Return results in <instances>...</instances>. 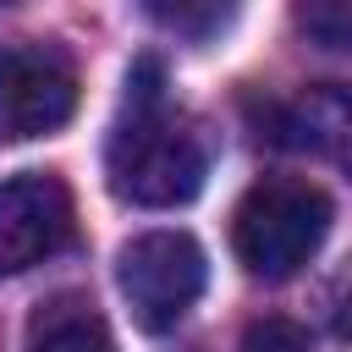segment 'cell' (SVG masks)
Here are the masks:
<instances>
[{
    "label": "cell",
    "instance_id": "obj_1",
    "mask_svg": "<svg viewBox=\"0 0 352 352\" xmlns=\"http://www.w3.org/2000/svg\"><path fill=\"white\" fill-rule=\"evenodd\" d=\"M104 176H110V192L138 209H176L204 192L209 148L198 126L182 110H170L165 72L154 55H143L126 72V110L110 132Z\"/></svg>",
    "mask_w": 352,
    "mask_h": 352
},
{
    "label": "cell",
    "instance_id": "obj_8",
    "mask_svg": "<svg viewBox=\"0 0 352 352\" xmlns=\"http://www.w3.org/2000/svg\"><path fill=\"white\" fill-rule=\"evenodd\" d=\"M297 28L324 50H352V0H308L297 6Z\"/></svg>",
    "mask_w": 352,
    "mask_h": 352
},
{
    "label": "cell",
    "instance_id": "obj_4",
    "mask_svg": "<svg viewBox=\"0 0 352 352\" xmlns=\"http://www.w3.org/2000/svg\"><path fill=\"white\" fill-rule=\"evenodd\" d=\"M77 110V72L50 44L0 50V143H28L66 126Z\"/></svg>",
    "mask_w": 352,
    "mask_h": 352
},
{
    "label": "cell",
    "instance_id": "obj_3",
    "mask_svg": "<svg viewBox=\"0 0 352 352\" xmlns=\"http://www.w3.org/2000/svg\"><path fill=\"white\" fill-rule=\"evenodd\" d=\"M204 280H209V258L187 231H143L116 258V286L148 336L176 330L187 308L204 297Z\"/></svg>",
    "mask_w": 352,
    "mask_h": 352
},
{
    "label": "cell",
    "instance_id": "obj_6",
    "mask_svg": "<svg viewBox=\"0 0 352 352\" xmlns=\"http://www.w3.org/2000/svg\"><path fill=\"white\" fill-rule=\"evenodd\" d=\"M270 138L286 148L352 165V88H341V82L302 88L297 99L270 110Z\"/></svg>",
    "mask_w": 352,
    "mask_h": 352
},
{
    "label": "cell",
    "instance_id": "obj_9",
    "mask_svg": "<svg viewBox=\"0 0 352 352\" xmlns=\"http://www.w3.org/2000/svg\"><path fill=\"white\" fill-rule=\"evenodd\" d=\"M148 16L165 22V28L182 33V38H209V33H220L236 11H231V6H165V0H154Z\"/></svg>",
    "mask_w": 352,
    "mask_h": 352
},
{
    "label": "cell",
    "instance_id": "obj_2",
    "mask_svg": "<svg viewBox=\"0 0 352 352\" xmlns=\"http://www.w3.org/2000/svg\"><path fill=\"white\" fill-rule=\"evenodd\" d=\"M330 220H336V204L324 187L302 176H264L242 192L231 214V248L248 275L286 280L324 248Z\"/></svg>",
    "mask_w": 352,
    "mask_h": 352
},
{
    "label": "cell",
    "instance_id": "obj_5",
    "mask_svg": "<svg viewBox=\"0 0 352 352\" xmlns=\"http://www.w3.org/2000/svg\"><path fill=\"white\" fill-rule=\"evenodd\" d=\"M72 242V192L50 170L0 182V275H22Z\"/></svg>",
    "mask_w": 352,
    "mask_h": 352
},
{
    "label": "cell",
    "instance_id": "obj_10",
    "mask_svg": "<svg viewBox=\"0 0 352 352\" xmlns=\"http://www.w3.org/2000/svg\"><path fill=\"white\" fill-rule=\"evenodd\" d=\"M242 352H308V330L292 319H253L242 336Z\"/></svg>",
    "mask_w": 352,
    "mask_h": 352
},
{
    "label": "cell",
    "instance_id": "obj_7",
    "mask_svg": "<svg viewBox=\"0 0 352 352\" xmlns=\"http://www.w3.org/2000/svg\"><path fill=\"white\" fill-rule=\"evenodd\" d=\"M28 352H116V336L88 297L60 292L28 319Z\"/></svg>",
    "mask_w": 352,
    "mask_h": 352
}]
</instances>
